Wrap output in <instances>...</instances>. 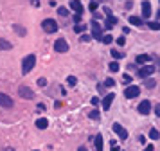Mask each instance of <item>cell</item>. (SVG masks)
I'll use <instances>...</instances> for the list:
<instances>
[{
  "instance_id": "obj_10",
  "label": "cell",
  "mask_w": 160,
  "mask_h": 151,
  "mask_svg": "<svg viewBox=\"0 0 160 151\" xmlns=\"http://www.w3.org/2000/svg\"><path fill=\"white\" fill-rule=\"evenodd\" d=\"M155 70H157V68H155L153 65H142V67H140V70H139V76H140V77H149Z\"/></svg>"
},
{
  "instance_id": "obj_23",
  "label": "cell",
  "mask_w": 160,
  "mask_h": 151,
  "mask_svg": "<svg viewBox=\"0 0 160 151\" xmlns=\"http://www.w3.org/2000/svg\"><path fill=\"white\" fill-rule=\"evenodd\" d=\"M110 54L115 58V59H122V58H124V54H122V52H119L117 49H112V52H110Z\"/></svg>"
},
{
  "instance_id": "obj_4",
  "label": "cell",
  "mask_w": 160,
  "mask_h": 151,
  "mask_svg": "<svg viewBox=\"0 0 160 151\" xmlns=\"http://www.w3.org/2000/svg\"><path fill=\"white\" fill-rule=\"evenodd\" d=\"M90 31H92V38L103 40V27H101V23L97 20H94V22L90 23Z\"/></svg>"
},
{
  "instance_id": "obj_7",
  "label": "cell",
  "mask_w": 160,
  "mask_h": 151,
  "mask_svg": "<svg viewBox=\"0 0 160 151\" xmlns=\"http://www.w3.org/2000/svg\"><path fill=\"white\" fill-rule=\"evenodd\" d=\"M0 106H2V108H13V106H15V101L7 94H2V92H0Z\"/></svg>"
},
{
  "instance_id": "obj_40",
  "label": "cell",
  "mask_w": 160,
  "mask_h": 151,
  "mask_svg": "<svg viewBox=\"0 0 160 151\" xmlns=\"http://www.w3.org/2000/svg\"><path fill=\"white\" fill-rule=\"evenodd\" d=\"M124 5H126V9H131V5H133V2H131V0H128V2L124 4Z\"/></svg>"
},
{
  "instance_id": "obj_33",
  "label": "cell",
  "mask_w": 160,
  "mask_h": 151,
  "mask_svg": "<svg viewBox=\"0 0 160 151\" xmlns=\"http://www.w3.org/2000/svg\"><path fill=\"white\" fill-rule=\"evenodd\" d=\"M90 34H81V38H79V41H85V43H86V41H90Z\"/></svg>"
},
{
  "instance_id": "obj_43",
  "label": "cell",
  "mask_w": 160,
  "mask_h": 151,
  "mask_svg": "<svg viewBox=\"0 0 160 151\" xmlns=\"http://www.w3.org/2000/svg\"><path fill=\"white\" fill-rule=\"evenodd\" d=\"M31 2H33V4H34V5H36V7H38V5H40V0H31Z\"/></svg>"
},
{
  "instance_id": "obj_14",
  "label": "cell",
  "mask_w": 160,
  "mask_h": 151,
  "mask_svg": "<svg viewBox=\"0 0 160 151\" xmlns=\"http://www.w3.org/2000/svg\"><path fill=\"white\" fill-rule=\"evenodd\" d=\"M70 7H72V11H76L78 15L83 13V4H81L79 0H70Z\"/></svg>"
},
{
  "instance_id": "obj_13",
  "label": "cell",
  "mask_w": 160,
  "mask_h": 151,
  "mask_svg": "<svg viewBox=\"0 0 160 151\" xmlns=\"http://www.w3.org/2000/svg\"><path fill=\"white\" fill-rule=\"evenodd\" d=\"M113 99H115V95H113V94H108V95H104V99L101 101L103 108H104V110H108V108L112 106V101H113Z\"/></svg>"
},
{
  "instance_id": "obj_11",
  "label": "cell",
  "mask_w": 160,
  "mask_h": 151,
  "mask_svg": "<svg viewBox=\"0 0 160 151\" xmlns=\"http://www.w3.org/2000/svg\"><path fill=\"white\" fill-rule=\"evenodd\" d=\"M151 15H153V7H151V4H149L148 0H144V2H142V16L148 20Z\"/></svg>"
},
{
  "instance_id": "obj_15",
  "label": "cell",
  "mask_w": 160,
  "mask_h": 151,
  "mask_svg": "<svg viewBox=\"0 0 160 151\" xmlns=\"http://www.w3.org/2000/svg\"><path fill=\"white\" fill-rule=\"evenodd\" d=\"M135 61H137L139 65H149V61H151V56H148V54H139V56L135 58Z\"/></svg>"
},
{
  "instance_id": "obj_39",
  "label": "cell",
  "mask_w": 160,
  "mask_h": 151,
  "mask_svg": "<svg viewBox=\"0 0 160 151\" xmlns=\"http://www.w3.org/2000/svg\"><path fill=\"white\" fill-rule=\"evenodd\" d=\"M144 151H155V148H153V144H148V146L144 148Z\"/></svg>"
},
{
  "instance_id": "obj_2",
  "label": "cell",
  "mask_w": 160,
  "mask_h": 151,
  "mask_svg": "<svg viewBox=\"0 0 160 151\" xmlns=\"http://www.w3.org/2000/svg\"><path fill=\"white\" fill-rule=\"evenodd\" d=\"M104 16H106V22H104V29H106V31L113 29V25H117V23H119V18H115L108 7L104 9Z\"/></svg>"
},
{
  "instance_id": "obj_31",
  "label": "cell",
  "mask_w": 160,
  "mask_h": 151,
  "mask_svg": "<svg viewBox=\"0 0 160 151\" xmlns=\"http://www.w3.org/2000/svg\"><path fill=\"white\" fill-rule=\"evenodd\" d=\"M117 45H119V47H124V45H126V38L124 36L117 38Z\"/></svg>"
},
{
  "instance_id": "obj_35",
  "label": "cell",
  "mask_w": 160,
  "mask_h": 151,
  "mask_svg": "<svg viewBox=\"0 0 160 151\" xmlns=\"http://www.w3.org/2000/svg\"><path fill=\"white\" fill-rule=\"evenodd\" d=\"M122 81H124V83H131V76L124 74V76H122Z\"/></svg>"
},
{
  "instance_id": "obj_25",
  "label": "cell",
  "mask_w": 160,
  "mask_h": 151,
  "mask_svg": "<svg viewBox=\"0 0 160 151\" xmlns=\"http://www.w3.org/2000/svg\"><path fill=\"white\" fill-rule=\"evenodd\" d=\"M108 68H110V72H119V63H117V61H112Z\"/></svg>"
},
{
  "instance_id": "obj_27",
  "label": "cell",
  "mask_w": 160,
  "mask_h": 151,
  "mask_svg": "<svg viewBox=\"0 0 160 151\" xmlns=\"http://www.w3.org/2000/svg\"><path fill=\"white\" fill-rule=\"evenodd\" d=\"M88 115H90V119H94V121H99V119H101V115H99V112H97V110H92Z\"/></svg>"
},
{
  "instance_id": "obj_46",
  "label": "cell",
  "mask_w": 160,
  "mask_h": 151,
  "mask_svg": "<svg viewBox=\"0 0 160 151\" xmlns=\"http://www.w3.org/2000/svg\"><path fill=\"white\" fill-rule=\"evenodd\" d=\"M34 151H38V149H34Z\"/></svg>"
},
{
  "instance_id": "obj_5",
  "label": "cell",
  "mask_w": 160,
  "mask_h": 151,
  "mask_svg": "<svg viewBox=\"0 0 160 151\" xmlns=\"http://www.w3.org/2000/svg\"><path fill=\"white\" fill-rule=\"evenodd\" d=\"M16 92H18V95H20L22 99H34L33 88H29V86H25V85H20V86L16 88Z\"/></svg>"
},
{
  "instance_id": "obj_45",
  "label": "cell",
  "mask_w": 160,
  "mask_h": 151,
  "mask_svg": "<svg viewBox=\"0 0 160 151\" xmlns=\"http://www.w3.org/2000/svg\"><path fill=\"white\" fill-rule=\"evenodd\" d=\"M5 151H15V149H11V148H7V149H5Z\"/></svg>"
},
{
  "instance_id": "obj_29",
  "label": "cell",
  "mask_w": 160,
  "mask_h": 151,
  "mask_svg": "<svg viewBox=\"0 0 160 151\" xmlns=\"http://www.w3.org/2000/svg\"><path fill=\"white\" fill-rule=\"evenodd\" d=\"M101 41L108 45V43H112V41H113V38H112V34H104V36H103V40H101Z\"/></svg>"
},
{
  "instance_id": "obj_30",
  "label": "cell",
  "mask_w": 160,
  "mask_h": 151,
  "mask_svg": "<svg viewBox=\"0 0 160 151\" xmlns=\"http://www.w3.org/2000/svg\"><path fill=\"white\" fill-rule=\"evenodd\" d=\"M85 29H86V27H85V25H81V23L74 25V31H76V33H79V34H83V33H85Z\"/></svg>"
},
{
  "instance_id": "obj_32",
  "label": "cell",
  "mask_w": 160,
  "mask_h": 151,
  "mask_svg": "<svg viewBox=\"0 0 160 151\" xmlns=\"http://www.w3.org/2000/svg\"><path fill=\"white\" fill-rule=\"evenodd\" d=\"M113 85H115V81H113L112 77H108V79L104 81V86H113Z\"/></svg>"
},
{
  "instance_id": "obj_3",
  "label": "cell",
  "mask_w": 160,
  "mask_h": 151,
  "mask_svg": "<svg viewBox=\"0 0 160 151\" xmlns=\"http://www.w3.org/2000/svg\"><path fill=\"white\" fill-rule=\"evenodd\" d=\"M41 27H43V31L49 33V34H52V33L58 31V23H56V20H52V18L43 20V22H41Z\"/></svg>"
},
{
  "instance_id": "obj_6",
  "label": "cell",
  "mask_w": 160,
  "mask_h": 151,
  "mask_svg": "<svg viewBox=\"0 0 160 151\" xmlns=\"http://www.w3.org/2000/svg\"><path fill=\"white\" fill-rule=\"evenodd\" d=\"M112 130H113V133H115V135H119L120 140H126V139H128V132L124 130V126H122V124H119V122H113Z\"/></svg>"
},
{
  "instance_id": "obj_28",
  "label": "cell",
  "mask_w": 160,
  "mask_h": 151,
  "mask_svg": "<svg viewBox=\"0 0 160 151\" xmlns=\"http://www.w3.org/2000/svg\"><path fill=\"white\" fill-rule=\"evenodd\" d=\"M58 15L60 16H68V9L67 7H58Z\"/></svg>"
},
{
  "instance_id": "obj_44",
  "label": "cell",
  "mask_w": 160,
  "mask_h": 151,
  "mask_svg": "<svg viewBox=\"0 0 160 151\" xmlns=\"http://www.w3.org/2000/svg\"><path fill=\"white\" fill-rule=\"evenodd\" d=\"M78 151H88V149H86L85 146H81V148H79V149H78Z\"/></svg>"
},
{
  "instance_id": "obj_1",
  "label": "cell",
  "mask_w": 160,
  "mask_h": 151,
  "mask_svg": "<svg viewBox=\"0 0 160 151\" xmlns=\"http://www.w3.org/2000/svg\"><path fill=\"white\" fill-rule=\"evenodd\" d=\"M34 65H36V56L34 54H27V56L23 58V61H22V74H29L33 68H34Z\"/></svg>"
},
{
  "instance_id": "obj_20",
  "label": "cell",
  "mask_w": 160,
  "mask_h": 151,
  "mask_svg": "<svg viewBox=\"0 0 160 151\" xmlns=\"http://www.w3.org/2000/svg\"><path fill=\"white\" fill-rule=\"evenodd\" d=\"M13 31H15L18 36H25V34H27V31H25L22 25H13Z\"/></svg>"
},
{
  "instance_id": "obj_38",
  "label": "cell",
  "mask_w": 160,
  "mask_h": 151,
  "mask_svg": "<svg viewBox=\"0 0 160 151\" xmlns=\"http://www.w3.org/2000/svg\"><path fill=\"white\" fill-rule=\"evenodd\" d=\"M92 104L97 106V104H99V97H92Z\"/></svg>"
},
{
  "instance_id": "obj_18",
  "label": "cell",
  "mask_w": 160,
  "mask_h": 151,
  "mask_svg": "<svg viewBox=\"0 0 160 151\" xmlns=\"http://www.w3.org/2000/svg\"><path fill=\"white\" fill-rule=\"evenodd\" d=\"M96 151H104V148H103V135L101 133L96 135Z\"/></svg>"
},
{
  "instance_id": "obj_22",
  "label": "cell",
  "mask_w": 160,
  "mask_h": 151,
  "mask_svg": "<svg viewBox=\"0 0 160 151\" xmlns=\"http://www.w3.org/2000/svg\"><path fill=\"white\" fill-rule=\"evenodd\" d=\"M67 83H68L70 86H76V85H78V77H76V76H68V77H67Z\"/></svg>"
},
{
  "instance_id": "obj_36",
  "label": "cell",
  "mask_w": 160,
  "mask_h": 151,
  "mask_svg": "<svg viewBox=\"0 0 160 151\" xmlns=\"http://www.w3.org/2000/svg\"><path fill=\"white\" fill-rule=\"evenodd\" d=\"M110 144H112V149H110V151H119V148H117V142H115V140H112Z\"/></svg>"
},
{
  "instance_id": "obj_17",
  "label": "cell",
  "mask_w": 160,
  "mask_h": 151,
  "mask_svg": "<svg viewBox=\"0 0 160 151\" xmlns=\"http://www.w3.org/2000/svg\"><path fill=\"white\" fill-rule=\"evenodd\" d=\"M130 23L131 25H135V27H144V20L142 18H139V16H130Z\"/></svg>"
},
{
  "instance_id": "obj_16",
  "label": "cell",
  "mask_w": 160,
  "mask_h": 151,
  "mask_svg": "<svg viewBox=\"0 0 160 151\" xmlns=\"http://www.w3.org/2000/svg\"><path fill=\"white\" fill-rule=\"evenodd\" d=\"M47 126H49L47 117H40V119H36V128H38V130H45Z\"/></svg>"
},
{
  "instance_id": "obj_24",
  "label": "cell",
  "mask_w": 160,
  "mask_h": 151,
  "mask_svg": "<svg viewBox=\"0 0 160 151\" xmlns=\"http://www.w3.org/2000/svg\"><path fill=\"white\" fill-rule=\"evenodd\" d=\"M149 137H151L153 140H157V139H160V132L153 128V130H149Z\"/></svg>"
},
{
  "instance_id": "obj_26",
  "label": "cell",
  "mask_w": 160,
  "mask_h": 151,
  "mask_svg": "<svg viewBox=\"0 0 160 151\" xmlns=\"http://www.w3.org/2000/svg\"><path fill=\"white\" fill-rule=\"evenodd\" d=\"M144 85H146V88H149V90H151V88H155V85H157V81H155V79H148V81H146Z\"/></svg>"
},
{
  "instance_id": "obj_19",
  "label": "cell",
  "mask_w": 160,
  "mask_h": 151,
  "mask_svg": "<svg viewBox=\"0 0 160 151\" xmlns=\"http://www.w3.org/2000/svg\"><path fill=\"white\" fill-rule=\"evenodd\" d=\"M9 49H11V41L0 38V51H9Z\"/></svg>"
},
{
  "instance_id": "obj_8",
  "label": "cell",
  "mask_w": 160,
  "mask_h": 151,
  "mask_svg": "<svg viewBox=\"0 0 160 151\" xmlns=\"http://www.w3.org/2000/svg\"><path fill=\"white\" fill-rule=\"evenodd\" d=\"M140 94V88L137 85H131V86H128L126 90H124V95L128 97V99H135V97H139Z\"/></svg>"
},
{
  "instance_id": "obj_37",
  "label": "cell",
  "mask_w": 160,
  "mask_h": 151,
  "mask_svg": "<svg viewBox=\"0 0 160 151\" xmlns=\"http://www.w3.org/2000/svg\"><path fill=\"white\" fill-rule=\"evenodd\" d=\"M88 7H90V11H96V9H97V2H90Z\"/></svg>"
},
{
  "instance_id": "obj_12",
  "label": "cell",
  "mask_w": 160,
  "mask_h": 151,
  "mask_svg": "<svg viewBox=\"0 0 160 151\" xmlns=\"http://www.w3.org/2000/svg\"><path fill=\"white\" fill-rule=\"evenodd\" d=\"M149 112H151V103L146 99V101H142V103L139 104V113L140 115H148Z\"/></svg>"
},
{
  "instance_id": "obj_42",
  "label": "cell",
  "mask_w": 160,
  "mask_h": 151,
  "mask_svg": "<svg viewBox=\"0 0 160 151\" xmlns=\"http://www.w3.org/2000/svg\"><path fill=\"white\" fill-rule=\"evenodd\" d=\"M74 22H81V15H76V16H74Z\"/></svg>"
},
{
  "instance_id": "obj_41",
  "label": "cell",
  "mask_w": 160,
  "mask_h": 151,
  "mask_svg": "<svg viewBox=\"0 0 160 151\" xmlns=\"http://www.w3.org/2000/svg\"><path fill=\"white\" fill-rule=\"evenodd\" d=\"M155 113L160 117V104H157V106H155Z\"/></svg>"
},
{
  "instance_id": "obj_21",
  "label": "cell",
  "mask_w": 160,
  "mask_h": 151,
  "mask_svg": "<svg viewBox=\"0 0 160 151\" xmlns=\"http://www.w3.org/2000/svg\"><path fill=\"white\" fill-rule=\"evenodd\" d=\"M146 25H148L151 31H160V22H149V20H148Z\"/></svg>"
},
{
  "instance_id": "obj_9",
  "label": "cell",
  "mask_w": 160,
  "mask_h": 151,
  "mask_svg": "<svg viewBox=\"0 0 160 151\" xmlns=\"http://www.w3.org/2000/svg\"><path fill=\"white\" fill-rule=\"evenodd\" d=\"M54 51H56V52H67V51H68L67 40H63V38L56 40V41H54Z\"/></svg>"
},
{
  "instance_id": "obj_34",
  "label": "cell",
  "mask_w": 160,
  "mask_h": 151,
  "mask_svg": "<svg viewBox=\"0 0 160 151\" xmlns=\"http://www.w3.org/2000/svg\"><path fill=\"white\" fill-rule=\"evenodd\" d=\"M45 85H47V79H45V77H40V79H38V86H41V88H43Z\"/></svg>"
}]
</instances>
